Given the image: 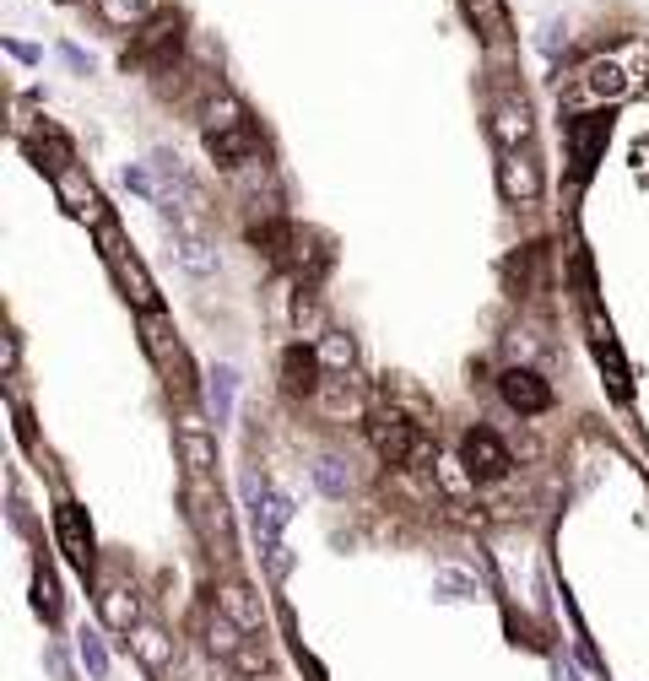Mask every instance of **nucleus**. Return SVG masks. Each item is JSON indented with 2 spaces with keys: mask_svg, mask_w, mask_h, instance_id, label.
<instances>
[{
  "mask_svg": "<svg viewBox=\"0 0 649 681\" xmlns=\"http://www.w3.org/2000/svg\"><path fill=\"white\" fill-rule=\"evenodd\" d=\"M233 681H260V676H233ZM266 681H271V676H266Z\"/></svg>",
  "mask_w": 649,
  "mask_h": 681,
  "instance_id": "obj_38",
  "label": "nucleus"
},
{
  "mask_svg": "<svg viewBox=\"0 0 649 681\" xmlns=\"http://www.w3.org/2000/svg\"><path fill=\"white\" fill-rule=\"evenodd\" d=\"M179 460L190 465V476H211V471H217V438L206 433L201 417H184L179 422Z\"/></svg>",
  "mask_w": 649,
  "mask_h": 681,
  "instance_id": "obj_11",
  "label": "nucleus"
},
{
  "mask_svg": "<svg viewBox=\"0 0 649 681\" xmlns=\"http://www.w3.org/2000/svg\"><path fill=\"white\" fill-rule=\"evenodd\" d=\"M439 590H449V600H471V595H482L471 579H460V573H444V579H439Z\"/></svg>",
  "mask_w": 649,
  "mask_h": 681,
  "instance_id": "obj_33",
  "label": "nucleus"
},
{
  "mask_svg": "<svg viewBox=\"0 0 649 681\" xmlns=\"http://www.w3.org/2000/svg\"><path fill=\"white\" fill-rule=\"evenodd\" d=\"M233 125H249L244 103H238V98H217L206 109V130H233Z\"/></svg>",
  "mask_w": 649,
  "mask_h": 681,
  "instance_id": "obj_29",
  "label": "nucleus"
},
{
  "mask_svg": "<svg viewBox=\"0 0 649 681\" xmlns=\"http://www.w3.org/2000/svg\"><path fill=\"white\" fill-rule=\"evenodd\" d=\"M6 55H11V60H22V65H38V49H33V44H22V38H6Z\"/></svg>",
  "mask_w": 649,
  "mask_h": 681,
  "instance_id": "obj_34",
  "label": "nucleus"
},
{
  "mask_svg": "<svg viewBox=\"0 0 649 681\" xmlns=\"http://www.w3.org/2000/svg\"><path fill=\"white\" fill-rule=\"evenodd\" d=\"M460 460H466L471 482H503V476L514 471L509 444H503L498 433H487V427H471V433L460 438Z\"/></svg>",
  "mask_w": 649,
  "mask_h": 681,
  "instance_id": "obj_4",
  "label": "nucleus"
},
{
  "mask_svg": "<svg viewBox=\"0 0 649 681\" xmlns=\"http://www.w3.org/2000/svg\"><path fill=\"white\" fill-rule=\"evenodd\" d=\"M55 184H60V200L76 211V217H82V222H98V206H103V200H98V190H92L82 173L65 168V173H55Z\"/></svg>",
  "mask_w": 649,
  "mask_h": 681,
  "instance_id": "obj_20",
  "label": "nucleus"
},
{
  "mask_svg": "<svg viewBox=\"0 0 649 681\" xmlns=\"http://www.w3.org/2000/svg\"><path fill=\"white\" fill-rule=\"evenodd\" d=\"M466 11H471V22H476L482 38H493V44L509 38V11H503V0H466Z\"/></svg>",
  "mask_w": 649,
  "mask_h": 681,
  "instance_id": "obj_23",
  "label": "nucleus"
},
{
  "mask_svg": "<svg viewBox=\"0 0 649 681\" xmlns=\"http://www.w3.org/2000/svg\"><path fill=\"white\" fill-rule=\"evenodd\" d=\"M98 6H103V17H109L114 28H130V22L147 17V0H98Z\"/></svg>",
  "mask_w": 649,
  "mask_h": 681,
  "instance_id": "obj_30",
  "label": "nucleus"
},
{
  "mask_svg": "<svg viewBox=\"0 0 649 681\" xmlns=\"http://www.w3.org/2000/svg\"><path fill=\"white\" fill-rule=\"evenodd\" d=\"M233 671L238 676H271V649L260 638H244V649L233 654Z\"/></svg>",
  "mask_w": 649,
  "mask_h": 681,
  "instance_id": "obj_28",
  "label": "nucleus"
},
{
  "mask_svg": "<svg viewBox=\"0 0 649 681\" xmlns=\"http://www.w3.org/2000/svg\"><path fill=\"white\" fill-rule=\"evenodd\" d=\"M493 141L503 152H520V146L531 141V109H525V103H498L493 109Z\"/></svg>",
  "mask_w": 649,
  "mask_h": 681,
  "instance_id": "obj_16",
  "label": "nucleus"
},
{
  "mask_svg": "<svg viewBox=\"0 0 649 681\" xmlns=\"http://www.w3.org/2000/svg\"><path fill=\"white\" fill-rule=\"evenodd\" d=\"M130 649H136V660H141V671H147V676H168L179 665V644L157 622H141L136 633H130Z\"/></svg>",
  "mask_w": 649,
  "mask_h": 681,
  "instance_id": "obj_9",
  "label": "nucleus"
},
{
  "mask_svg": "<svg viewBox=\"0 0 649 681\" xmlns=\"http://www.w3.org/2000/svg\"><path fill=\"white\" fill-rule=\"evenodd\" d=\"M76 649H82V665H87L92 681L109 676V649H103V638L92 633V627H82V633H76Z\"/></svg>",
  "mask_w": 649,
  "mask_h": 681,
  "instance_id": "obj_27",
  "label": "nucleus"
},
{
  "mask_svg": "<svg viewBox=\"0 0 649 681\" xmlns=\"http://www.w3.org/2000/svg\"><path fill=\"white\" fill-rule=\"evenodd\" d=\"M606 136H612V109L568 119V146H574V173L579 179L595 173V163H601V152H606Z\"/></svg>",
  "mask_w": 649,
  "mask_h": 681,
  "instance_id": "obj_6",
  "label": "nucleus"
},
{
  "mask_svg": "<svg viewBox=\"0 0 649 681\" xmlns=\"http://www.w3.org/2000/svg\"><path fill=\"white\" fill-rule=\"evenodd\" d=\"M98 611H103V622H109L114 633H136L141 627V595L130 590V584H103Z\"/></svg>",
  "mask_w": 649,
  "mask_h": 681,
  "instance_id": "obj_13",
  "label": "nucleus"
},
{
  "mask_svg": "<svg viewBox=\"0 0 649 681\" xmlns=\"http://www.w3.org/2000/svg\"><path fill=\"white\" fill-rule=\"evenodd\" d=\"M320 406L330 411V417H357L363 400H357V384H347V373H336V379L320 384Z\"/></svg>",
  "mask_w": 649,
  "mask_h": 681,
  "instance_id": "obj_24",
  "label": "nucleus"
},
{
  "mask_svg": "<svg viewBox=\"0 0 649 681\" xmlns=\"http://www.w3.org/2000/svg\"><path fill=\"white\" fill-rule=\"evenodd\" d=\"M60 55H65V65H71V71H82V76L92 71V60H87V55H82V49H76V44H65Z\"/></svg>",
  "mask_w": 649,
  "mask_h": 681,
  "instance_id": "obj_35",
  "label": "nucleus"
},
{
  "mask_svg": "<svg viewBox=\"0 0 649 681\" xmlns=\"http://www.w3.org/2000/svg\"><path fill=\"white\" fill-rule=\"evenodd\" d=\"M33 606L44 611V622H55V617H60V595H55V579H49V573H38V584H33Z\"/></svg>",
  "mask_w": 649,
  "mask_h": 681,
  "instance_id": "obj_32",
  "label": "nucleus"
},
{
  "mask_svg": "<svg viewBox=\"0 0 649 681\" xmlns=\"http://www.w3.org/2000/svg\"><path fill=\"white\" fill-rule=\"evenodd\" d=\"M55 536H60V552L71 557V563L82 568V573L98 563V541H92L87 509H76V503H60V509H55Z\"/></svg>",
  "mask_w": 649,
  "mask_h": 681,
  "instance_id": "obj_8",
  "label": "nucleus"
},
{
  "mask_svg": "<svg viewBox=\"0 0 649 681\" xmlns=\"http://www.w3.org/2000/svg\"><path fill=\"white\" fill-rule=\"evenodd\" d=\"M206 152H211V163H222V168H244V163H255V152H260V136H255V125L206 130Z\"/></svg>",
  "mask_w": 649,
  "mask_h": 681,
  "instance_id": "obj_10",
  "label": "nucleus"
},
{
  "mask_svg": "<svg viewBox=\"0 0 649 681\" xmlns=\"http://www.w3.org/2000/svg\"><path fill=\"white\" fill-rule=\"evenodd\" d=\"M498 395L509 400V411H520V417H541V411L552 406V384L541 379L536 368H525V363L498 373Z\"/></svg>",
  "mask_w": 649,
  "mask_h": 681,
  "instance_id": "obj_5",
  "label": "nucleus"
},
{
  "mask_svg": "<svg viewBox=\"0 0 649 681\" xmlns=\"http://www.w3.org/2000/svg\"><path fill=\"white\" fill-rule=\"evenodd\" d=\"M282 384L293 395H320V384H325L320 352H309V346H287V352H282Z\"/></svg>",
  "mask_w": 649,
  "mask_h": 681,
  "instance_id": "obj_12",
  "label": "nucleus"
},
{
  "mask_svg": "<svg viewBox=\"0 0 649 681\" xmlns=\"http://www.w3.org/2000/svg\"><path fill=\"white\" fill-rule=\"evenodd\" d=\"M179 55H184V17L179 11H157V17H147V28L136 33L125 60L147 65V71H174Z\"/></svg>",
  "mask_w": 649,
  "mask_h": 681,
  "instance_id": "obj_2",
  "label": "nucleus"
},
{
  "mask_svg": "<svg viewBox=\"0 0 649 681\" xmlns=\"http://www.w3.org/2000/svg\"><path fill=\"white\" fill-rule=\"evenodd\" d=\"M563 38H568V33H563V22H547V38H541V44H547V49H558Z\"/></svg>",
  "mask_w": 649,
  "mask_h": 681,
  "instance_id": "obj_36",
  "label": "nucleus"
},
{
  "mask_svg": "<svg viewBox=\"0 0 649 681\" xmlns=\"http://www.w3.org/2000/svg\"><path fill=\"white\" fill-rule=\"evenodd\" d=\"M498 190L509 195V200H536V195H541V173H536L531 157L503 152V163H498Z\"/></svg>",
  "mask_w": 649,
  "mask_h": 681,
  "instance_id": "obj_15",
  "label": "nucleus"
},
{
  "mask_svg": "<svg viewBox=\"0 0 649 681\" xmlns=\"http://www.w3.org/2000/svg\"><path fill=\"white\" fill-rule=\"evenodd\" d=\"M368 444L379 449V460L390 465H439V449L417 433V422H406L401 411H374L368 417Z\"/></svg>",
  "mask_w": 649,
  "mask_h": 681,
  "instance_id": "obj_1",
  "label": "nucleus"
},
{
  "mask_svg": "<svg viewBox=\"0 0 649 681\" xmlns=\"http://www.w3.org/2000/svg\"><path fill=\"white\" fill-rule=\"evenodd\" d=\"M287 519H293V498L287 492H266V498L255 503V536L260 541H282V530H287Z\"/></svg>",
  "mask_w": 649,
  "mask_h": 681,
  "instance_id": "obj_17",
  "label": "nucleus"
},
{
  "mask_svg": "<svg viewBox=\"0 0 649 681\" xmlns=\"http://www.w3.org/2000/svg\"><path fill=\"white\" fill-rule=\"evenodd\" d=\"M558 681H579V676H574V671H558Z\"/></svg>",
  "mask_w": 649,
  "mask_h": 681,
  "instance_id": "obj_37",
  "label": "nucleus"
},
{
  "mask_svg": "<svg viewBox=\"0 0 649 681\" xmlns=\"http://www.w3.org/2000/svg\"><path fill=\"white\" fill-rule=\"evenodd\" d=\"M314 352H320L325 373H352V368H357V341L347 336V330H325Z\"/></svg>",
  "mask_w": 649,
  "mask_h": 681,
  "instance_id": "obj_22",
  "label": "nucleus"
},
{
  "mask_svg": "<svg viewBox=\"0 0 649 681\" xmlns=\"http://www.w3.org/2000/svg\"><path fill=\"white\" fill-rule=\"evenodd\" d=\"M184 503H190V519L201 525L206 541L228 546V509H222V492L211 487V476H190V487H184Z\"/></svg>",
  "mask_w": 649,
  "mask_h": 681,
  "instance_id": "obj_7",
  "label": "nucleus"
},
{
  "mask_svg": "<svg viewBox=\"0 0 649 681\" xmlns=\"http://www.w3.org/2000/svg\"><path fill=\"white\" fill-rule=\"evenodd\" d=\"M260 552H266L271 579H287V573H293V546L287 541H260Z\"/></svg>",
  "mask_w": 649,
  "mask_h": 681,
  "instance_id": "obj_31",
  "label": "nucleus"
},
{
  "mask_svg": "<svg viewBox=\"0 0 649 681\" xmlns=\"http://www.w3.org/2000/svg\"><path fill=\"white\" fill-rule=\"evenodd\" d=\"M206 379H211V384H206V406H211V422H217V427H222V422H228V417H233V395H238V373H233V368H211V373H206Z\"/></svg>",
  "mask_w": 649,
  "mask_h": 681,
  "instance_id": "obj_21",
  "label": "nucleus"
},
{
  "mask_svg": "<svg viewBox=\"0 0 649 681\" xmlns=\"http://www.w3.org/2000/svg\"><path fill=\"white\" fill-rule=\"evenodd\" d=\"M217 611H228L244 633H260V627H266V606H260V595L249 590V584H238V579L217 590Z\"/></svg>",
  "mask_w": 649,
  "mask_h": 681,
  "instance_id": "obj_14",
  "label": "nucleus"
},
{
  "mask_svg": "<svg viewBox=\"0 0 649 681\" xmlns=\"http://www.w3.org/2000/svg\"><path fill=\"white\" fill-rule=\"evenodd\" d=\"M314 482H320L325 498H347V492H352L347 460H341V454H320V460H314Z\"/></svg>",
  "mask_w": 649,
  "mask_h": 681,
  "instance_id": "obj_26",
  "label": "nucleus"
},
{
  "mask_svg": "<svg viewBox=\"0 0 649 681\" xmlns=\"http://www.w3.org/2000/svg\"><path fill=\"white\" fill-rule=\"evenodd\" d=\"M244 638H249V633L228 617V611H206V649L217 654V660L233 665V654L244 649Z\"/></svg>",
  "mask_w": 649,
  "mask_h": 681,
  "instance_id": "obj_18",
  "label": "nucleus"
},
{
  "mask_svg": "<svg viewBox=\"0 0 649 681\" xmlns=\"http://www.w3.org/2000/svg\"><path fill=\"white\" fill-rule=\"evenodd\" d=\"M103 255H109L114 276H119V287L130 292V303H136L141 314H157V287H152V276L141 271V260L125 249V238H119V227H114V222H103Z\"/></svg>",
  "mask_w": 649,
  "mask_h": 681,
  "instance_id": "obj_3",
  "label": "nucleus"
},
{
  "mask_svg": "<svg viewBox=\"0 0 649 681\" xmlns=\"http://www.w3.org/2000/svg\"><path fill=\"white\" fill-rule=\"evenodd\" d=\"M174 255L190 276H217V249L206 233H174Z\"/></svg>",
  "mask_w": 649,
  "mask_h": 681,
  "instance_id": "obj_19",
  "label": "nucleus"
},
{
  "mask_svg": "<svg viewBox=\"0 0 649 681\" xmlns=\"http://www.w3.org/2000/svg\"><path fill=\"white\" fill-rule=\"evenodd\" d=\"M585 87H590V98H622L628 92V71L612 60H595V65H585Z\"/></svg>",
  "mask_w": 649,
  "mask_h": 681,
  "instance_id": "obj_25",
  "label": "nucleus"
}]
</instances>
